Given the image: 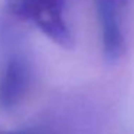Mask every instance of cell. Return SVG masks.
Wrapping results in <instances>:
<instances>
[{
    "mask_svg": "<svg viewBox=\"0 0 134 134\" xmlns=\"http://www.w3.org/2000/svg\"><path fill=\"white\" fill-rule=\"evenodd\" d=\"M6 12L20 22L30 23L53 43L71 49L74 35L65 15V0H6Z\"/></svg>",
    "mask_w": 134,
    "mask_h": 134,
    "instance_id": "obj_1",
    "label": "cell"
},
{
    "mask_svg": "<svg viewBox=\"0 0 134 134\" xmlns=\"http://www.w3.org/2000/svg\"><path fill=\"white\" fill-rule=\"evenodd\" d=\"M130 2L131 0H94L101 49L108 64H115L124 55V18Z\"/></svg>",
    "mask_w": 134,
    "mask_h": 134,
    "instance_id": "obj_2",
    "label": "cell"
},
{
    "mask_svg": "<svg viewBox=\"0 0 134 134\" xmlns=\"http://www.w3.org/2000/svg\"><path fill=\"white\" fill-rule=\"evenodd\" d=\"M33 79L32 61L25 52L12 49L0 71V110L12 111L22 104Z\"/></svg>",
    "mask_w": 134,
    "mask_h": 134,
    "instance_id": "obj_3",
    "label": "cell"
},
{
    "mask_svg": "<svg viewBox=\"0 0 134 134\" xmlns=\"http://www.w3.org/2000/svg\"><path fill=\"white\" fill-rule=\"evenodd\" d=\"M7 134H30V133H26V131H18V133H7Z\"/></svg>",
    "mask_w": 134,
    "mask_h": 134,
    "instance_id": "obj_4",
    "label": "cell"
}]
</instances>
